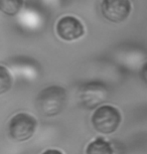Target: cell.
<instances>
[{"label": "cell", "mask_w": 147, "mask_h": 154, "mask_svg": "<svg viewBox=\"0 0 147 154\" xmlns=\"http://www.w3.org/2000/svg\"><path fill=\"white\" fill-rule=\"evenodd\" d=\"M41 154H64V153L57 149H47V150L44 151Z\"/></svg>", "instance_id": "11"}, {"label": "cell", "mask_w": 147, "mask_h": 154, "mask_svg": "<svg viewBox=\"0 0 147 154\" xmlns=\"http://www.w3.org/2000/svg\"><path fill=\"white\" fill-rule=\"evenodd\" d=\"M24 6V0H0V11L8 16H14Z\"/></svg>", "instance_id": "8"}, {"label": "cell", "mask_w": 147, "mask_h": 154, "mask_svg": "<svg viewBox=\"0 0 147 154\" xmlns=\"http://www.w3.org/2000/svg\"><path fill=\"white\" fill-rule=\"evenodd\" d=\"M141 77H142L144 82L147 84V62L144 63V66H142V69H141Z\"/></svg>", "instance_id": "10"}, {"label": "cell", "mask_w": 147, "mask_h": 154, "mask_svg": "<svg viewBox=\"0 0 147 154\" xmlns=\"http://www.w3.org/2000/svg\"><path fill=\"white\" fill-rule=\"evenodd\" d=\"M121 113L110 105H103L96 109L92 116V124L95 130L102 134H112L121 123Z\"/></svg>", "instance_id": "3"}, {"label": "cell", "mask_w": 147, "mask_h": 154, "mask_svg": "<svg viewBox=\"0 0 147 154\" xmlns=\"http://www.w3.org/2000/svg\"><path fill=\"white\" fill-rule=\"evenodd\" d=\"M68 102L67 91L60 86H50L39 93L35 106L41 115L54 117L65 110Z\"/></svg>", "instance_id": "1"}, {"label": "cell", "mask_w": 147, "mask_h": 154, "mask_svg": "<svg viewBox=\"0 0 147 154\" xmlns=\"http://www.w3.org/2000/svg\"><path fill=\"white\" fill-rule=\"evenodd\" d=\"M114 150L111 143L103 138H97L88 145L86 154H113Z\"/></svg>", "instance_id": "7"}, {"label": "cell", "mask_w": 147, "mask_h": 154, "mask_svg": "<svg viewBox=\"0 0 147 154\" xmlns=\"http://www.w3.org/2000/svg\"><path fill=\"white\" fill-rule=\"evenodd\" d=\"M37 126L36 119L28 113H18L8 123V134L13 140L23 142L30 139Z\"/></svg>", "instance_id": "4"}, {"label": "cell", "mask_w": 147, "mask_h": 154, "mask_svg": "<svg viewBox=\"0 0 147 154\" xmlns=\"http://www.w3.org/2000/svg\"><path fill=\"white\" fill-rule=\"evenodd\" d=\"M56 31L63 40L74 42L85 34V27L79 18L73 15H66L57 21Z\"/></svg>", "instance_id": "5"}, {"label": "cell", "mask_w": 147, "mask_h": 154, "mask_svg": "<svg viewBox=\"0 0 147 154\" xmlns=\"http://www.w3.org/2000/svg\"><path fill=\"white\" fill-rule=\"evenodd\" d=\"M109 98V90L101 82H89L82 85L78 90V103L84 108L92 110L105 103Z\"/></svg>", "instance_id": "2"}, {"label": "cell", "mask_w": 147, "mask_h": 154, "mask_svg": "<svg viewBox=\"0 0 147 154\" xmlns=\"http://www.w3.org/2000/svg\"><path fill=\"white\" fill-rule=\"evenodd\" d=\"M12 87V75L3 66H0V95L8 92Z\"/></svg>", "instance_id": "9"}, {"label": "cell", "mask_w": 147, "mask_h": 154, "mask_svg": "<svg viewBox=\"0 0 147 154\" xmlns=\"http://www.w3.org/2000/svg\"><path fill=\"white\" fill-rule=\"evenodd\" d=\"M131 11L130 0H103L101 12L109 21L121 22L129 16Z\"/></svg>", "instance_id": "6"}]
</instances>
